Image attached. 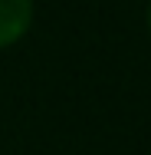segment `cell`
Instances as JSON below:
<instances>
[{"label": "cell", "mask_w": 151, "mask_h": 155, "mask_svg": "<svg viewBox=\"0 0 151 155\" xmlns=\"http://www.w3.org/2000/svg\"><path fill=\"white\" fill-rule=\"evenodd\" d=\"M33 20V0H0V46L17 43Z\"/></svg>", "instance_id": "obj_1"}, {"label": "cell", "mask_w": 151, "mask_h": 155, "mask_svg": "<svg viewBox=\"0 0 151 155\" xmlns=\"http://www.w3.org/2000/svg\"><path fill=\"white\" fill-rule=\"evenodd\" d=\"M148 27H151V10H148Z\"/></svg>", "instance_id": "obj_2"}]
</instances>
